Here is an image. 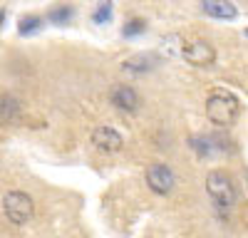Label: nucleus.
I'll list each match as a JSON object with an SVG mask.
<instances>
[{
	"instance_id": "423d86ee",
	"label": "nucleus",
	"mask_w": 248,
	"mask_h": 238,
	"mask_svg": "<svg viewBox=\"0 0 248 238\" xmlns=\"http://www.w3.org/2000/svg\"><path fill=\"white\" fill-rule=\"evenodd\" d=\"M109 99H112V104L119 107V109H127V112H137L139 104H141V99L137 94V89L132 85H114L112 92H109Z\"/></svg>"
},
{
	"instance_id": "7ed1b4c3",
	"label": "nucleus",
	"mask_w": 248,
	"mask_h": 238,
	"mask_svg": "<svg viewBox=\"0 0 248 238\" xmlns=\"http://www.w3.org/2000/svg\"><path fill=\"white\" fill-rule=\"evenodd\" d=\"M3 211H5L10 223L25 226V223L32 221V216H35V204H32L30 193H25V191H5Z\"/></svg>"
},
{
	"instance_id": "39448f33",
	"label": "nucleus",
	"mask_w": 248,
	"mask_h": 238,
	"mask_svg": "<svg viewBox=\"0 0 248 238\" xmlns=\"http://www.w3.org/2000/svg\"><path fill=\"white\" fill-rule=\"evenodd\" d=\"M147 186H149L154 193H159V196H167V193H171L174 186H176V176H174V171H171L167 164L154 162V164L147 166Z\"/></svg>"
},
{
	"instance_id": "20e7f679",
	"label": "nucleus",
	"mask_w": 248,
	"mask_h": 238,
	"mask_svg": "<svg viewBox=\"0 0 248 238\" xmlns=\"http://www.w3.org/2000/svg\"><path fill=\"white\" fill-rule=\"evenodd\" d=\"M181 55H184L186 62L196 65V67H209L216 60V50L211 47V43H206V40H201V37L186 40L184 47H181Z\"/></svg>"
},
{
	"instance_id": "0eeeda50",
	"label": "nucleus",
	"mask_w": 248,
	"mask_h": 238,
	"mask_svg": "<svg viewBox=\"0 0 248 238\" xmlns=\"http://www.w3.org/2000/svg\"><path fill=\"white\" fill-rule=\"evenodd\" d=\"M92 144L102 151H119L122 144H124V139L122 134L114 129V127H107V124H102L92 132Z\"/></svg>"
},
{
	"instance_id": "9d476101",
	"label": "nucleus",
	"mask_w": 248,
	"mask_h": 238,
	"mask_svg": "<svg viewBox=\"0 0 248 238\" xmlns=\"http://www.w3.org/2000/svg\"><path fill=\"white\" fill-rule=\"evenodd\" d=\"M15 109V102H13V97L5 94V92H0V119H8Z\"/></svg>"
},
{
	"instance_id": "f257e3e1",
	"label": "nucleus",
	"mask_w": 248,
	"mask_h": 238,
	"mask_svg": "<svg viewBox=\"0 0 248 238\" xmlns=\"http://www.w3.org/2000/svg\"><path fill=\"white\" fill-rule=\"evenodd\" d=\"M241 117V102L238 97L223 87H214L206 99V119L216 127H231Z\"/></svg>"
},
{
	"instance_id": "f8f14e48",
	"label": "nucleus",
	"mask_w": 248,
	"mask_h": 238,
	"mask_svg": "<svg viewBox=\"0 0 248 238\" xmlns=\"http://www.w3.org/2000/svg\"><path fill=\"white\" fill-rule=\"evenodd\" d=\"M3 20H5V10H0V25H3Z\"/></svg>"
},
{
	"instance_id": "1a4fd4ad",
	"label": "nucleus",
	"mask_w": 248,
	"mask_h": 238,
	"mask_svg": "<svg viewBox=\"0 0 248 238\" xmlns=\"http://www.w3.org/2000/svg\"><path fill=\"white\" fill-rule=\"evenodd\" d=\"M40 23H43V17H40V15H23V17H20V35H28V32H32Z\"/></svg>"
},
{
	"instance_id": "9b49d317",
	"label": "nucleus",
	"mask_w": 248,
	"mask_h": 238,
	"mask_svg": "<svg viewBox=\"0 0 248 238\" xmlns=\"http://www.w3.org/2000/svg\"><path fill=\"white\" fill-rule=\"evenodd\" d=\"M109 10H112V8H109V3H107V8H105V5H102V8L97 10V15H94V20H102V17H105V20H107V17H109Z\"/></svg>"
},
{
	"instance_id": "f03ea898",
	"label": "nucleus",
	"mask_w": 248,
	"mask_h": 238,
	"mask_svg": "<svg viewBox=\"0 0 248 238\" xmlns=\"http://www.w3.org/2000/svg\"><path fill=\"white\" fill-rule=\"evenodd\" d=\"M206 193L211 196V201L221 208H231L236 204V184L229 171L214 169L206 174Z\"/></svg>"
},
{
	"instance_id": "6e6552de",
	"label": "nucleus",
	"mask_w": 248,
	"mask_h": 238,
	"mask_svg": "<svg viewBox=\"0 0 248 238\" xmlns=\"http://www.w3.org/2000/svg\"><path fill=\"white\" fill-rule=\"evenodd\" d=\"M201 10L211 17H221V20H231L238 15L236 5L233 3H226V0H203L201 3Z\"/></svg>"
}]
</instances>
